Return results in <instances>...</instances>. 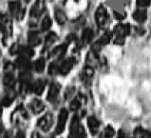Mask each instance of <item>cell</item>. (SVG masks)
<instances>
[{"instance_id": "cell-1", "label": "cell", "mask_w": 151, "mask_h": 138, "mask_svg": "<svg viewBox=\"0 0 151 138\" xmlns=\"http://www.w3.org/2000/svg\"><path fill=\"white\" fill-rule=\"evenodd\" d=\"M68 138H86L84 127L82 126L78 117H73L70 126V134Z\"/></svg>"}, {"instance_id": "cell-2", "label": "cell", "mask_w": 151, "mask_h": 138, "mask_svg": "<svg viewBox=\"0 0 151 138\" xmlns=\"http://www.w3.org/2000/svg\"><path fill=\"white\" fill-rule=\"evenodd\" d=\"M9 10L11 14L14 15L17 20L23 19L25 15V9L21 7L18 1H10L9 2Z\"/></svg>"}, {"instance_id": "cell-3", "label": "cell", "mask_w": 151, "mask_h": 138, "mask_svg": "<svg viewBox=\"0 0 151 138\" xmlns=\"http://www.w3.org/2000/svg\"><path fill=\"white\" fill-rule=\"evenodd\" d=\"M45 8H46L45 0H36L35 3L33 4L31 9L29 15H31L32 18L37 19L38 17H40L43 14V12L45 11Z\"/></svg>"}, {"instance_id": "cell-4", "label": "cell", "mask_w": 151, "mask_h": 138, "mask_svg": "<svg viewBox=\"0 0 151 138\" xmlns=\"http://www.w3.org/2000/svg\"><path fill=\"white\" fill-rule=\"evenodd\" d=\"M68 117V113L66 109H62L60 111V113L58 114L57 126H56V129H55L56 134H60V133H62L64 131L65 127H66V124H67Z\"/></svg>"}, {"instance_id": "cell-5", "label": "cell", "mask_w": 151, "mask_h": 138, "mask_svg": "<svg viewBox=\"0 0 151 138\" xmlns=\"http://www.w3.org/2000/svg\"><path fill=\"white\" fill-rule=\"evenodd\" d=\"M95 19H96V23L100 28L105 27V25L106 24L107 20H109V14H107V11L106 9L104 7L103 5L100 6L96 11L95 14Z\"/></svg>"}, {"instance_id": "cell-6", "label": "cell", "mask_w": 151, "mask_h": 138, "mask_svg": "<svg viewBox=\"0 0 151 138\" xmlns=\"http://www.w3.org/2000/svg\"><path fill=\"white\" fill-rule=\"evenodd\" d=\"M112 38V33L111 32H106L103 35L99 38V39L94 43L92 46V51L98 53L104 46H106V44H109Z\"/></svg>"}, {"instance_id": "cell-7", "label": "cell", "mask_w": 151, "mask_h": 138, "mask_svg": "<svg viewBox=\"0 0 151 138\" xmlns=\"http://www.w3.org/2000/svg\"><path fill=\"white\" fill-rule=\"evenodd\" d=\"M53 124V117L50 113H46L45 115H43L42 117L38 120L37 122V126L39 127L42 131H48L50 127L52 126Z\"/></svg>"}, {"instance_id": "cell-8", "label": "cell", "mask_w": 151, "mask_h": 138, "mask_svg": "<svg viewBox=\"0 0 151 138\" xmlns=\"http://www.w3.org/2000/svg\"><path fill=\"white\" fill-rule=\"evenodd\" d=\"M74 62H75V60L73 57H68L67 59H65L64 61L60 64V67H59L60 74H62V75L68 74V73L71 71L73 65H74Z\"/></svg>"}, {"instance_id": "cell-9", "label": "cell", "mask_w": 151, "mask_h": 138, "mask_svg": "<svg viewBox=\"0 0 151 138\" xmlns=\"http://www.w3.org/2000/svg\"><path fill=\"white\" fill-rule=\"evenodd\" d=\"M0 28H1L2 33H4V36L5 37H9L12 35V22L9 17L2 16L1 22H0Z\"/></svg>"}, {"instance_id": "cell-10", "label": "cell", "mask_w": 151, "mask_h": 138, "mask_svg": "<svg viewBox=\"0 0 151 138\" xmlns=\"http://www.w3.org/2000/svg\"><path fill=\"white\" fill-rule=\"evenodd\" d=\"M45 87H46L45 80L37 79L31 84V86H29V90H31L32 92L37 94V95H40V94H42V92H44Z\"/></svg>"}, {"instance_id": "cell-11", "label": "cell", "mask_w": 151, "mask_h": 138, "mask_svg": "<svg viewBox=\"0 0 151 138\" xmlns=\"http://www.w3.org/2000/svg\"><path fill=\"white\" fill-rule=\"evenodd\" d=\"M131 28L129 24H118L116 27L114 28V33L116 36H122V37H126L130 33Z\"/></svg>"}, {"instance_id": "cell-12", "label": "cell", "mask_w": 151, "mask_h": 138, "mask_svg": "<svg viewBox=\"0 0 151 138\" xmlns=\"http://www.w3.org/2000/svg\"><path fill=\"white\" fill-rule=\"evenodd\" d=\"M29 108H31V110L33 113H42L43 111L45 109V105L44 103H43L40 99L38 98H33L32 100L29 102Z\"/></svg>"}, {"instance_id": "cell-13", "label": "cell", "mask_w": 151, "mask_h": 138, "mask_svg": "<svg viewBox=\"0 0 151 138\" xmlns=\"http://www.w3.org/2000/svg\"><path fill=\"white\" fill-rule=\"evenodd\" d=\"M28 43L31 47H35L41 44V36L38 32L32 31L28 34Z\"/></svg>"}, {"instance_id": "cell-14", "label": "cell", "mask_w": 151, "mask_h": 138, "mask_svg": "<svg viewBox=\"0 0 151 138\" xmlns=\"http://www.w3.org/2000/svg\"><path fill=\"white\" fill-rule=\"evenodd\" d=\"M60 89H61V86L58 83H56V82L51 83L49 89V92H48V100L52 101L54 99H56V97L58 96V94L60 92Z\"/></svg>"}, {"instance_id": "cell-15", "label": "cell", "mask_w": 151, "mask_h": 138, "mask_svg": "<svg viewBox=\"0 0 151 138\" xmlns=\"http://www.w3.org/2000/svg\"><path fill=\"white\" fill-rule=\"evenodd\" d=\"M88 126L90 132L94 135L99 131V129H100V122H99V120L96 117H94V116H89L88 118Z\"/></svg>"}, {"instance_id": "cell-16", "label": "cell", "mask_w": 151, "mask_h": 138, "mask_svg": "<svg viewBox=\"0 0 151 138\" xmlns=\"http://www.w3.org/2000/svg\"><path fill=\"white\" fill-rule=\"evenodd\" d=\"M132 17L137 22L143 23L146 20V18H147V14H146V11L145 9H138V10H136L133 12Z\"/></svg>"}, {"instance_id": "cell-17", "label": "cell", "mask_w": 151, "mask_h": 138, "mask_svg": "<svg viewBox=\"0 0 151 138\" xmlns=\"http://www.w3.org/2000/svg\"><path fill=\"white\" fill-rule=\"evenodd\" d=\"M67 49H68L67 44H62V45H59L57 47H55V48L51 51L50 56L55 57V58H61L65 54V53L67 51Z\"/></svg>"}, {"instance_id": "cell-18", "label": "cell", "mask_w": 151, "mask_h": 138, "mask_svg": "<svg viewBox=\"0 0 151 138\" xmlns=\"http://www.w3.org/2000/svg\"><path fill=\"white\" fill-rule=\"evenodd\" d=\"M15 66L17 68L21 69V70L24 71H29V69L31 68V63H29V59L23 57V56H19V58L16 60L15 62Z\"/></svg>"}, {"instance_id": "cell-19", "label": "cell", "mask_w": 151, "mask_h": 138, "mask_svg": "<svg viewBox=\"0 0 151 138\" xmlns=\"http://www.w3.org/2000/svg\"><path fill=\"white\" fill-rule=\"evenodd\" d=\"M94 36V33L90 28H86L84 29L83 33H82V42L83 44H88V43L91 42Z\"/></svg>"}, {"instance_id": "cell-20", "label": "cell", "mask_w": 151, "mask_h": 138, "mask_svg": "<svg viewBox=\"0 0 151 138\" xmlns=\"http://www.w3.org/2000/svg\"><path fill=\"white\" fill-rule=\"evenodd\" d=\"M20 56H23L29 59L34 55V51L31 46H21L19 50Z\"/></svg>"}, {"instance_id": "cell-21", "label": "cell", "mask_w": 151, "mask_h": 138, "mask_svg": "<svg viewBox=\"0 0 151 138\" xmlns=\"http://www.w3.org/2000/svg\"><path fill=\"white\" fill-rule=\"evenodd\" d=\"M57 40V34L55 33L50 32L47 34V36L45 38V47H44V50L46 49H49L50 47L53 44V43Z\"/></svg>"}, {"instance_id": "cell-22", "label": "cell", "mask_w": 151, "mask_h": 138, "mask_svg": "<svg viewBox=\"0 0 151 138\" xmlns=\"http://www.w3.org/2000/svg\"><path fill=\"white\" fill-rule=\"evenodd\" d=\"M134 134L137 138H151V132L142 127H138L135 129Z\"/></svg>"}, {"instance_id": "cell-23", "label": "cell", "mask_w": 151, "mask_h": 138, "mask_svg": "<svg viewBox=\"0 0 151 138\" xmlns=\"http://www.w3.org/2000/svg\"><path fill=\"white\" fill-rule=\"evenodd\" d=\"M54 16H55V19H56V21H57V23L59 25H64L65 23L67 22V15L62 10H60V9L55 10Z\"/></svg>"}, {"instance_id": "cell-24", "label": "cell", "mask_w": 151, "mask_h": 138, "mask_svg": "<svg viewBox=\"0 0 151 138\" xmlns=\"http://www.w3.org/2000/svg\"><path fill=\"white\" fill-rule=\"evenodd\" d=\"M34 71L37 72H42L43 71L45 70V67H46V60L41 57V58H38L37 60H35L32 65Z\"/></svg>"}, {"instance_id": "cell-25", "label": "cell", "mask_w": 151, "mask_h": 138, "mask_svg": "<svg viewBox=\"0 0 151 138\" xmlns=\"http://www.w3.org/2000/svg\"><path fill=\"white\" fill-rule=\"evenodd\" d=\"M3 82H4V84L7 86V87H10V88L14 87L15 78H14V75L12 74V72H7L5 74V76H4Z\"/></svg>"}, {"instance_id": "cell-26", "label": "cell", "mask_w": 151, "mask_h": 138, "mask_svg": "<svg viewBox=\"0 0 151 138\" xmlns=\"http://www.w3.org/2000/svg\"><path fill=\"white\" fill-rule=\"evenodd\" d=\"M51 25H52V21H51L50 17L49 15H46L44 18L42 19L41 22V31L42 32H47L50 29Z\"/></svg>"}, {"instance_id": "cell-27", "label": "cell", "mask_w": 151, "mask_h": 138, "mask_svg": "<svg viewBox=\"0 0 151 138\" xmlns=\"http://www.w3.org/2000/svg\"><path fill=\"white\" fill-rule=\"evenodd\" d=\"M82 105V97L81 96H77L75 97L73 100L70 102V110L73 111H78L80 109V107Z\"/></svg>"}, {"instance_id": "cell-28", "label": "cell", "mask_w": 151, "mask_h": 138, "mask_svg": "<svg viewBox=\"0 0 151 138\" xmlns=\"http://www.w3.org/2000/svg\"><path fill=\"white\" fill-rule=\"evenodd\" d=\"M114 135H115L114 129L111 126L106 127V129L104 130V132H103V138H112Z\"/></svg>"}, {"instance_id": "cell-29", "label": "cell", "mask_w": 151, "mask_h": 138, "mask_svg": "<svg viewBox=\"0 0 151 138\" xmlns=\"http://www.w3.org/2000/svg\"><path fill=\"white\" fill-rule=\"evenodd\" d=\"M94 74V69L90 66H87L85 67V69L83 70V76L86 79H89L91 78Z\"/></svg>"}, {"instance_id": "cell-30", "label": "cell", "mask_w": 151, "mask_h": 138, "mask_svg": "<svg viewBox=\"0 0 151 138\" xmlns=\"http://www.w3.org/2000/svg\"><path fill=\"white\" fill-rule=\"evenodd\" d=\"M59 67L60 65H58L56 62L51 63L49 67V73L50 75H55L56 73H59Z\"/></svg>"}, {"instance_id": "cell-31", "label": "cell", "mask_w": 151, "mask_h": 138, "mask_svg": "<svg viewBox=\"0 0 151 138\" xmlns=\"http://www.w3.org/2000/svg\"><path fill=\"white\" fill-rule=\"evenodd\" d=\"M14 99V94H8L7 96H5L2 100V105L4 106H10L12 101Z\"/></svg>"}, {"instance_id": "cell-32", "label": "cell", "mask_w": 151, "mask_h": 138, "mask_svg": "<svg viewBox=\"0 0 151 138\" xmlns=\"http://www.w3.org/2000/svg\"><path fill=\"white\" fill-rule=\"evenodd\" d=\"M136 4L138 7L142 8H146L151 4V0H136Z\"/></svg>"}, {"instance_id": "cell-33", "label": "cell", "mask_w": 151, "mask_h": 138, "mask_svg": "<svg viewBox=\"0 0 151 138\" xmlns=\"http://www.w3.org/2000/svg\"><path fill=\"white\" fill-rule=\"evenodd\" d=\"M20 47L21 46H19L18 44H14L12 47H11V49H10V53L12 54V55H14V54H16V53H19V50H20Z\"/></svg>"}, {"instance_id": "cell-34", "label": "cell", "mask_w": 151, "mask_h": 138, "mask_svg": "<svg viewBox=\"0 0 151 138\" xmlns=\"http://www.w3.org/2000/svg\"><path fill=\"white\" fill-rule=\"evenodd\" d=\"M124 42H126V37L116 36L115 40H114V44H116V45H124Z\"/></svg>"}, {"instance_id": "cell-35", "label": "cell", "mask_w": 151, "mask_h": 138, "mask_svg": "<svg viewBox=\"0 0 151 138\" xmlns=\"http://www.w3.org/2000/svg\"><path fill=\"white\" fill-rule=\"evenodd\" d=\"M113 14H114V15H115V18H116V19H118V20H123V19L126 18V14H120L119 12H116V11L113 12Z\"/></svg>"}, {"instance_id": "cell-36", "label": "cell", "mask_w": 151, "mask_h": 138, "mask_svg": "<svg viewBox=\"0 0 151 138\" xmlns=\"http://www.w3.org/2000/svg\"><path fill=\"white\" fill-rule=\"evenodd\" d=\"M15 138H26L25 133H24L23 131H18V132L16 133Z\"/></svg>"}, {"instance_id": "cell-37", "label": "cell", "mask_w": 151, "mask_h": 138, "mask_svg": "<svg viewBox=\"0 0 151 138\" xmlns=\"http://www.w3.org/2000/svg\"><path fill=\"white\" fill-rule=\"evenodd\" d=\"M1 135H2V138H12L11 135L9 134V133H7V132H4L3 134H1Z\"/></svg>"}, {"instance_id": "cell-38", "label": "cell", "mask_w": 151, "mask_h": 138, "mask_svg": "<svg viewBox=\"0 0 151 138\" xmlns=\"http://www.w3.org/2000/svg\"><path fill=\"white\" fill-rule=\"evenodd\" d=\"M23 1H24V2H26V3H29V1H31V0H23Z\"/></svg>"}, {"instance_id": "cell-39", "label": "cell", "mask_w": 151, "mask_h": 138, "mask_svg": "<svg viewBox=\"0 0 151 138\" xmlns=\"http://www.w3.org/2000/svg\"><path fill=\"white\" fill-rule=\"evenodd\" d=\"M0 113H1V109H0Z\"/></svg>"}, {"instance_id": "cell-40", "label": "cell", "mask_w": 151, "mask_h": 138, "mask_svg": "<svg viewBox=\"0 0 151 138\" xmlns=\"http://www.w3.org/2000/svg\"><path fill=\"white\" fill-rule=\"evenodd\" d=\"M75 1H77V0H75Z\"/></svg>"}, {"instance_id": "cell-41", "label": "cell", "mask_w": 151, "mask_h": 138, "mask_svg": "<svg viewBox=\"0 0 151 138\" xmlns=\"http://www.w3.org/2000/svg\"></svg>"}]
</instances>
